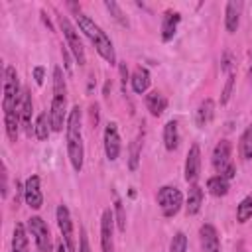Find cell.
Wrapping results in <instances>:
<instances>
[{
	"label": "cell",
	"mask_w": 252,
	"mask_h": 252,
	"mask_svg": "<svg viewBox=\"0 0 252 252\" xmlns=\"http://www.w3.org/2000/svg\"><path fill=\"white\" fill-rule=\"evenodd\" d=\"M22 94L24 89L20 87V77L14 65H6L4 69V96H2V110H4V128L10 142H18V132L22 126L20 110H22Z\"/></svg>",
	"instance_id": "cell-1"
},
{
	"label": "cell",
	"mask_w": 252,
	"mask_h": 252,
	"mask_svg": "<svg viewBox=\"0 0 252 252\" xmlns=\"http://www.w3.org/2000/svg\"><path fill=\"white\" fill-rule=\"evenodd\" d=\"M83 112L81 106L75 104L69 110L67 116V124H65V134H67V156L71 161V167L75 171L83 169V161H85V142H83V124H81Z\"/></svg>",
	"instance_id": "cell-2"
},
{
	"label": "cell",
	"mask_w": 252,
	"mask_h": 252,
	"mask_svg": "<svg viewBox=\"0 0 252 252\" xmlns=\"http://www.w3.org/2000/svg\"><path fill=\"white\" fill-rule=\"evenodd\" d=\"M75 22H77L79 30L91 39V43L94 45L96 53H98L106 63L116 65V51H114V45H112L110 37L106 35V32H104L98 24H94L87 14H83L81 10L75 12Z\"/></svg>",
	"instance_id": "cell-3"
},
{
	"label": "cell",
	"mask_w": 252,
	"mask_h": 252,
	"mask_svg": "<svg viewBox=\"0 0 252 252\" xmlns=\"http://www.w3.org/2000/svg\"><path fill=\"white\" fill-rule=\"evenodd\" d=\"M67 87H65V77L63 69L55 67L53 69V98L49 106V120H51V130L61 132L63 126L67 124Z\"/></svg>",
	"instance_id": "cell-4"
},
{
	"label": "cell",
	"mask_w": 252,
	"mask_h": 252,
	"mask_svg": "<svg viewBox=\"0 0 252 252\" xmlns=\"http://www.w3.org/2000/svg\"><path fill=\"white\" fill-rule=\"evenodd\" d=\"M213 167L219 175L226 177L228 181L236 175V165L232 163V144L228 140H220L213 150Z\"/></svg>",
	"instance_id": "cell-5"
},
{
	"label": "cell",
	"mask_w": 252,
	"mask_h": 252,
	"mask_svg": "<svg viewBox=\"0 0 252 252\" xmlns=\"http://www.w3.org/2000/svg\"><path fill=\"white\" fill-rule=\"evenodd\" d=\"M156 201H158V207H159L161 215L167 217V219L175 217V215L181 211V207H183V195H181V191H179L177 187H173V185H163V187H159V191H158V195H156Z\"/></svg>",
	"instance_id": "cell-6"
},
{
	"label": "cell",
	"mask_w": 252,
	"mask_h": 252,
	"mask_svg": "<svg viewBox=\"0 0 252 252\" xmlns=\"http://www.w3.org/2000/svg\"><path fill=\"white\" fill-rule=\"evenodd\" d=\"M59 26H61L63 37H65V41H67V49L73 53L77 65L83 67V65L87 63V55H85V47H83V41H81V37H79L77 28L69 22L67 16H59Z\"/></svg>",
	"instance_id": "cell-7"
},
{
	"label": "cell",
	"mask_w": 252,
	"mask_h": 252,
	"mask_svg": "<svg viewBox=\"0 0 252 252\" xmlns=\"http://www.w3.org/2000/svg\"><path fill=\"white\" fill-rule=\"evenodd\" d=\"M26 226H28V232L33 236V240H35V248H37V252H53L51 248V232H49V226H47V222L41 219V217H37V215H33V217H30L28 219V222H26Z\"/></svg>",
	"instance_id": "cell-8"
},
{
	"label": "cell",
	"mask_w": 252,
	"mask_h": 252,
	"mask_svg": "<svg viewBox=\"0 0 252 252\" xmlns=\"http://www.w3.org/2000/svg\"><path fill=\"white\" fill-rule=\"evenodd\" d=\"M55 217H57V226H59V232L63 236V242L67 246L69 252H75L77 246H75V232H73V219H71V213L67 209V205H59L57 211H55Z\"/></svg>",
	"instance_id": "cell-9"
},
{
	"label": "cell",
	"mask_w": 252,
	"mask_h": 252,
	"mask_svg": "<svg viewBox=\"0 0 252 252\" xmlns=\"http://www.w3.org/2000/svg\"><path fill=\"white\" fill-rule=\"evenodd\" d=\"M114 211L104 209L100 215V248L102 252H114Z\"/></svg>",
	"instance_id": "cell-10"
},
{
	"label": "cell",
	"mask_w": 252,
	"mask_h": 252,
	"mask_svg": "<svg viewBox=\"0 0 252 252\" xmlns=\"http://www.w3.org/2000/svg\"><path fill=\"white\" fill-rule=\"evenodd\" d=\"M24 201L30 209L39 211L43 205V193H41V179L39 175H30L24 183Z\"/></svg>",
	"instance_id": "cell-11"
},
{
	"label": "cell",
	"mask_w": 252,
	"mask_h": 252,
	"mask_svg": "<svg viewBox=\"0 0 252 252\" xmlns=\"http://www.w3.org/2000/svg\"><path fill=\"white\" fill-rule=\"evenodd\" d=\"M104 154H106V159L108 161H116L118 156H120V150H122V144H120V134H118V124L116 122H108L104 126Z\"/></svg>",
	"instance_id": "cell-12"
},
{
	"label": "cell",
	"mask_w": 252,
	"mask_h": 252,
	"mask_svg": "<svg viewBox=\"0 0 252 252\" xmlns=\"http://www.w3.org/2000/svg\"><path fill=\"white\" fill-rule=\"evenodd\" d=\"M185 181L189 185H195L199 175H201V148L199 144H191L189 152H187V158H185Z\"/></svg>",
	"instance_id": "cell-13"
},
{
	"label": "cell",
	"mask_w": 252,
	"mask_h": 252,
	"mask_svg": "<svg viewBox=\"0 0 252 252\" xmlns=\"http://www.w3.org/2000/svg\"><path fill=\"white\" fill-rule=\"evenodd\" d=\"M199 240H201V252H220V238H219L217 228L211 222L201 224Z\"/></svg>",
	"instance_id": "cell-14"
},
{
	"label": "cell",
	"mask_w": 252,
	"mask_h": 252,
	"mask_svg": "<svg viewBox=\"0 0 252 252\" xmlns=\"http://www.w3.org/2000/svg\"><path fill=\"white\" fill-rule=\"evenodd\" d=\"M242 8H244V4H242L240 0H230V2H226V6H224V28H226L228 33H234V32L238 30Z\"/></svg>",
	"instance_id": "cell-15"
},
{
	"label": "cell",
	"mask_w": 252,
	"mask_h": 252,
	"mask_svg": "<svg viewBox=\"0 0 252 252\" xmlns=\"http://www.w3.org/2000/svg\"><path fill=\"white\" fill-rule=\"evenodd\" d=\"M179 22H181V14L179 12H175V10H165L163 12V18H161V41L163 43L173 39Z\"/></svg>",
	"instance_id": "cell-16"
},
{
	"label": "cell",
	"mask_w": 252,
	"mask_h": 252,
	"mask_svg": "<svg viewBox=\"0 0 252 252\" xmlns=\"http://www.w3.org/2000/svg\"><path fill=\"white\" fill-rule=\"evenodd\" d=\"M32 116H33V100H32V93H30V89H24L20 118H22V128H24V132H26L28 136H32V132H33Z\"/></svg>",
	"instance_id": "cell-17"
},
{
	"label": "cell",
	"mask_w": 252,
	"mask_h": 252,
	"mask_svg": "<svg viewBox=\"0 0 252 252\" xmlns=\"http://www.w3.org/2000/svg\"><path fill=\"white\" fill-rule=\"evenodd\" d=\"M150 83H152V77H150V71L146 67H136L134 73L130 75V87L136 94H144L148 89H150Z\"/></svg>",
	"instance_id": "cell-18"
},
{
	"label": "cell",
	"mask_w": 252,
	"mask_h": 252,
	"mask_svg": "<svg viewBox=\"0 0 252 252\" xmlns=\"http://www.w3.org/2000/svg\"><path fill=\"white\" fill-rule=\"evenodd\" d=\"M213 118H215V100L213 98L201 100V104L195 110V124L199 128H205L213 122Z\"/></svg>",
	"instance_id": "cell-19"
},
{
	"label": "cell",
	"mask_w": 252,
	"mask_h": 252,
	"mask_svg": "<svg viewBox=\"0 0 252 252\" xmlns=\"http://www.w3.org/2000/svg\"><path fill=\"white\" fill-rule=\"evenodd\" d=\"M146 108L150 110L152 116H161L163 110L167 108V98L159 91H150L146 94Z\"/></svg>",
	"instance_id": "cell-20"
},
{
	"label": "cell",
	"mask_w": 252,
	"mask_h": 252,
	"mask_svg": "<svg viewBox=\"0 0 252 252\" xmlns=\"http://www.w3.org/2000/svg\"><path fill=\"white\" fill-rule=\"evenodd\" d=\"M12 252H30V240H28V226L22 222H16L14 234H12Z\"/></svg>",
	"instance_id": "cell-21"
},
{
	"label": "cell",
	"mask_w": 252,
	"mask_h": 252,
	"mask_svg": "<svg viewBox=\"0 0 252 252\" xmlns=\"http://www.w3.org/2000/svg\"><path fill=\"white\" fill-rule=\"evenodd\" d=\"M201 205H203V189L195 183L189 187V193H187V199H185V213L191 217V215H197L201 211Z\"/></svg>",
	"instance_id": "cell-22"
},
{
	"label": "cell",
	"mask_w": 252,
	"mask_h": 252,
	"mask_svg": "<svg viewBox=\"0 0 252 252\" xmlns=\"http://www.w3.org/2000/svg\"><path fill=\"white\" fill-rule=\"evenodd\" d=\"M163 144L167 152H175L179 146V126L177 120H169L163 126Z\"/></svg>",
	"instance_id": "cell-23"
},
{
	"label": "cell",
	"mask_w": 252,
	"mask_h": 252,
	"mask_svg": "<svg viewBox=\"0 0 252 252\" xmlns=\"http://www.w3.org/2000/svg\"><path fill=\"white\" fill-rule=\"evenodd\" d=\"M228 189H230V181L226 177L219 175V173L207 179V191L215 197H224L228 193Z\"/></svg>",
	"instance_id": "cell-24"
},
{
	"label": "cell",
	"mask_w": 252,
	"mask_h": 252,
	"mask_svg": "<svg viewBox=\"0 0 252 252\" xmlns=\"http://www.w3.org/2000/svg\"><path fill=\"white\" fill-rule=\"evenodd\" d=\"M49 132H51L49 112H39V114L35 116V122H33V136L43 142V140L49 138Z\"/></svg>",
	"instance_id": "cell-25"
},
{
	"label": "cell",
	"mask_w": 252,
	"mask_h": 252,
	"mask_svg": "<svg viewBox=\"0 0 252 252\" xmlns=\"http://www.w3.org/2000/svg\"><path fill=\"white\" fill-rule=\"evenodd\" d=\"M238 152H240V158L242 159H252V124H248L244 128V132L240 134V140H238Z\"/></svg>",
	"instance_id": "cell-26"
},
{
	"label": "cell",
	"mask_w": 252,
	"mask_h": 252,
	"mask_svg": "<svg viewBox=\"0 0 252 252\" xmlns=\"http://www.w3.org/2000/svg\"><path fill=\"white\" fill-rule=\"evenodd\" d=\"M252 219V193H248L238 205H236V220L240 224L248 222Z\"/></svg>",
	"instance_id": "cell-27"
},
{
	"label": "cell",
	"mask_w": 252,
	"mask_h": 252,
	"mask_svg": "<svg viewBox=\"0 0 252 252\" xmlns=\"http://www.w3.org/2000/svg\"><path fill=\"white\" fill-rule=\"evenodd\" d=\"M140 152H142V134H138L130 144V158H128V169L136 171L140 163Z\"/></svg>",
	"instance_id": "cell-28"
},
{
	"label": "cell",
	"mask_w": 252,
	"mask_h": 252,
	"mask_svg": "<svg viewBox=\"0 0 252 252\" xmlns=\"http://www.w3.org/2000/svg\"><path fill=\"white\" fill-rule=\"evenodd\" d=\"M104 8L110 12V16H112L122 28H128V26H130V24H128V18H126V14H124V10L120 8L118 2H114V0H106V2H104Z\"/></svg>",
	"instance_id": "cell-29"
},
{
	"label": "cell",
	"mask_w": 252,
	"mask_h": 252,
	"mask_svg": "<svg viewBox=\"0 0 252 252\" xmlns=\"http://www.w3.org/2000/svg\"><path fill=\"white\" fill-rule=\"evenodd\" d=\"M114 220H116V226L120 232L126 230V215H124V205H122V199L116 195L114 197Z\"/></svg>",
	"instance_id": "cell-30"
},
{
	"label": "cell",
	"mask_w": 252,
	"mask_h": 252,
	"mask_svg": "<svg viewBox=\"0 0 252 252\" xmlns=\"http://www.w3.org/2000/svg\"><path fill=\"white\" fill-rule=\"evenodd\" d=\"M169 252H187V236L185 232H175L169 242Z\"/></svg>",
	"instance_id": "cell-31"
},
{
	"label": "cell",
	"mask_w": 252,
	"mask_h": 252,
	"mask_svg": "<svg viewBox=\"0 0 252 252\" xmlns=\"http://www.w3.org/2000/svg\"><path fill=\"white\" fill-rule=\"evenodd\" d=\"M232 87H234V73H228L226 85H224L222 94H220V104H226V102H228V98H230V94H232Z\"/></svg>",
	"instance_id": "cell-32"
},
{
	"label": "cell",
	"mask_w": 252,
	"mask_h": 252,
	"mask_svg": "<svg viewBox=\"0 0 252 252\" xmlns=\"http://www.w3.org/2000/svg\"><path fill=\"white\" fill-rule=\"evenodd\" d=\"M32 75H33L35 85H37V87H41V85H43V79H45V69H43L41 65H35V67H33V71H32Z\"/></svg>",
	"instance_id": "cell-33"
},
{
	"label": "cell",
	"mask_w": 252,
	"mask_h": 252,
	"mask_svg": "<svg viewBox=\"0 0 252 252\" xmlns=\"http://www.w3.org/2000/svg\"><path fill=\"white\" fill-rule=\"evenodd\" d=\"M79 252H93V250H91V244H89V236H87L85 228L81 230V238H79Z\"/></svg>",
	"instance_id": "cell-34"
},
{
	"label": "cell",
	"mask_w": 252,
	"mask_h": 252,
	"mask_svg": "<svg viewBox=\"0 0 252 252\" xmlns=\"http://www.w3.org/2000/svg\"><path fill=\"white\" fill-rule=\"evenodd\" d=\"M220 63H222L220 67H222V71H224L226 75H228V73H232V71H230V67H232V55H230V51H224V55H222V61H220Z\"/></svg>",
	"instance_id": "cell-35"
},
{
	"label": "cell",
	"mask_w": 252,
	"mask_h": 252,
	"mask_svg": "<svg viewBox=\"0 0 252 252\" xmlns=\"http://www.w3.org/2000/svg\"><path fill=\"white\" fill-rule=\"evenodd\" d=\"M2 197H8V169L2 165Z\"/></svg>",
	"instance_id": "cell-36"
},
{
	"label": "cell",
	"mask_w": 252,
	"mask_h": 252,
	"mask_svg": "<svg viewBox=\"0 0 252 252\" xmlns=\"http://www.w3.org/2000/svg\"><path fill=\"white\" fill-rule=\"evenodd\" d=\"M120 75H122V91L126 93V79H128V69L124 63H120Z\"/></svg>",
	"instance_id": "cell-37"
},
{
	"label": "cell",
	"mask_w": 252,
	"mask_h": 252,
	"mask_svg": "<svg viewBox=\"0 0 252 252\" xmlns=\"http://www.w3.org/2000/svg\"><path fill=\"white\" fill-rule=\"evenodd\" d=\"M61 55L65 57V69L69 71V69H71V63H69V51H67V47H63V49H61Z\"/></svg>",
	"instance_id": "cell-38"
},
{
	"label": "cell",
	"mask_w": 252,
	"mask_h": 252,
	"mask_svg": "<svg viewBox=\"0 0 252 252\" xmlns=\"http://www.w3.org/2000/svg\"><path fill=\"white\" fill-rule=\"evenodd\" d=\"M53 252H69V250H67V246H65V242L61 240V242H59V244H57V246L53 248Z\"/></svg>",
	"instance_id": "cell-39"
},
{
	"label": "cell",
	"mask_w": 252,
	"mask_h": 252,
	"mask_svg": "<svg viewBox=\"0 0 252 252\" xmlns=\"http://www.w3.org/2000/svg\"><path fill=\"white\" fill-rule=\"evenodd\" d=\"M248 75H250V85H252V55H250V67H248Z\"/></svg>",
	"instance_id": "cell-40"
}]
</instances>
